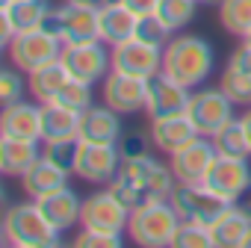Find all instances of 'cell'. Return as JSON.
<instances>
[{
  "label": "cell",
  "instance_id": "cell-7",
  "mask_svg": "<svg viewBox=\"0 0 251 248\" xmlns=\"http://www.w3.org/2000/svg\"><path fill=\"white\" fill-rule=\"evenodd\" d=\"M62 65L74 80L83 83H103V77L112 71V48L100 39L95 42H80V45H65L59 53Z\"/></svg>",
  "mask_w": 251,
  "mask_h": 248
},
{
  "label": "cell",
  "instance_id": "cell-30",
  "mask_svg": "<svg viewBox=\"0 0 251 248\" xmlns=\"http://www.w3.org/2000/svg\"><path fill=\"white\" fill-rule=\"evenodd\" d=\"M198 3L195 0H160L154 15H160V21L172 30V33H183V27H189L195 21Z\"/></svg>",
  "mask_w": 251,
  "mask_h": 248
},
{
  "label": "cell",
  "instance_id": "cell-18",
  "mask_svg": "<svg viewBox=\"0 0 251 248\" xmlns=\"http://www.w3.org/2000/svg\"><path fill=\"white\" fill-rule=\"evenodd\" d=\"M77 136L83 142H100V145H118L124 130H121V112H115L112 106L100 103V106H89L86 112H80V130Z\"/></svg>",
  "mask_w": 251,
  "mask_h": 248
},
{
  "label": "cell",
  "instance_id": "cell-8",
  "mask_svg": "<svg viewBox=\"0 0 251 248\" xmlns=\"http://www.w3.org/2000/svg\"><path fill=\"white\" fill-rule=\"evenodd\" d=\"M62 48H65L62 39H56L53 33H48V30H27V33H18L6 45V56H9V65H15L24 74H30L39 65H48V62L59 59Z\"/></svg>",
  "mask_w": 251,
  "mask_h": 248
},
{
  "label": "cell",
  "instance_id": "cell-2",
  "mask_svg": "<svg viewBox=\"0 0 251 248\" xmlns=\"http://www.w3.org/2000/svg\"><path fill=\"white\" fill-rule=\"evenodd\" d=\"M0 236L12 248H50L59 242V230L45 219L39 201L27 198L21 204L6 207L3 224H0Z\"/></svg>",
  "mask_w": 251,
  "mask_h": 248
},
{
  "label": "cell",
  "instance_id": "cell-3",
  "mask_svg": "<svg viewBox=\"0 0 251 248\" xmlns=\"http://www.w3.org/2000/svg\"><path fill=\"white\" fill-rule=\"evenodd\" d=\"M180 213L169 198H151L148 204L136 207L127 222V236L142 248H169L180 227Z\"/></svg>",
  "mask_w": 251,
  "mask_h": 248
},
{
  "label": "cell",
  "instance_id": "cell-44",
  "mask_svg": "<svg viewBox=\"0 0 251 248\" xmlns=\"http://www.w3.org/2000/svg\"><path fill=\"white\" fill-rule=\"evenodd\" d=\"M71 3H89V6H103L106 0H71Z\"/></svg>",
  "mask_w": 251,
  "mask_h": 248
},
{
  "label": "cell",
  "instance_id": "cell-41",
  "mask_svg": "<svg viewBox=\"0 0 251 248\" xmlns=\"http://www.w3.org/2000/svg\"><path fill=\"white\" fill-rule=\"evenodd\" d=\"M121 3H124V6H130L136 15H151V12L157 9L160 0H121Z\"/></svg>",
  "mask_w": 251,
  "mask_h": 248
},
{
  "label": "cell",
  "instance_id": "cell-35",
  "mask_svg": "<svg viewBox=\"0 0 251 248\" xmlns=\"http://www.w3.org/2000/svg\"><path fill=\"white\" fill-rule=\"evenodd\" d=\"M172 30L160 21V15H139V24H136V36L133 39H142V42H148V45H157V48H166L169 42H172Z\"/></svg>",
  "mask_w": 251,
  "mask_h": 248
},
{
  "label": "cell",
  "instance_id": "cell-19",
  "mask_svg": "<svg viewBox=\"0 0 251 248\" xmlns=\"http://www.w3.org/2000/svg\"><path fill=\"white\" fill-rule=\"evenodd\" d=\"M21 180V189H24V195L27 198H33V201H42V198H48V195H53V192H59V189H65L68 186V180H71V172H65V169H59L53 160H48L45 154L18 177Z\"/></svg>",
  "mask_w": 251,
  "mask_h": 248
},
{
  "label": "cell",
  "instance_id": "cell-46",
  "mask_svg": "<svg viewBox=\"0 0 251 248\" xmlns=\"http://www.w3.org/2000/svg\"><path fill=\"white\" fill-rule=\"evenodd\" d=\"M239 42H245V45H251V30H248V33H245V36H242Z\"/></svg>",
  "mask_w": 251,
  "mask_h": 248
},
{
  "label": "cell",
  "instance_id": "cell-20",
  "mask_svg": "<svg viewBox=\"0 0 251 248\" xmlns=\"http://www.w3.org/2000/svg\"><path fill=\"white\" fill-rule=\"evenodd\" d=\"M195 136H201L195 130V124L189 121V115H169V118H151L148 127V139L157 151H163L166 157L175 154L177 148H183L186 142H192Z\"/></svg>",
  "mask_w": 251,
  "mask_h": 248
},
{
  "label": "cell",
  "instance_id": "cell-12",
  "mask_svg": "<svg viewBox=\"0 0 251 248\" xmlns=\"http://www.w3.org/2000/svg\"><path fill=\"white\" fill-rule=\"evenodd\" d=\"M216 157H219V151H216L213 139L210 136H195L192 142H186L183 148L169 154V166H172L177 183H204Z\"/></svg>",
  "mask_w": 251,
  "mask_h": 248
},
{
  "label": "cell",
  "instance_id": "cell-5",
  "mask_svg": "<svg viewBox=\"0 0 251 248\" xmlns=\"http://www.w3.org/2000/svg\"><path fill=\"white\" fill-rule=\"evenodd\" d=\"M169 201L175 204L183 222H198V224H213L222 213L233 207V201L222 198L207 183H175Z\"/></svg>",
  "mask_w": 251,
  "mask_h": 248
},
{
  "label": "cell",
  "instance_id": "cell-33",
  "mask_svg": "<svg viewBox=\"0 0 251 248\" xmlns=\"http://www.w3.org/2000/svg\"><path fill=\"white\" fill-rule=\"evenodd\" d=\"M172 248H216V245H213V230H210V224L180 222Z\"/></svg>",
  "mask_w": 251,
  "mask_h": 248
},
{
  "label": "cell",
  "instance_id": "cell-37",
  "mask_svg": "<svg viewBox=\"0 0 251 248\" xmlns=\"http://www.w3.org/2000/svg\"><path fill=\"white\" fill-rule=\"evenodd\" d=\"M106 186L112 189V195H115L124 207H127L130 213H133L136 207H142V204H148V201H151V198L136 186V183H130L127 177H121V174H115V180H112V183H106Z\"/></svg>",
  "mask_w": 251,
  "mask_h": 248
},
{
  "label": "cell",
  "instance_id": "cell-47",
  "mask_svg": "<svg viewBox=\"0 0 251 248\" xmlns=\"http://www.w3.org/2000/svg\"><path fill=\"white\" fill-rule=\"evenodd\" d=\"M245 248H251V233H248V242H245Z\"/></svg>",
  "mask_w": 251,
  "mask_h": 248
},
{
  "label": "cell",
  "instance_id": "cell-45",
  "mask_svg": "<svg viewBox=\"0 0 251 248\" xmlns=\"http://www.w3.org/2000/svg\"><path fill=\"white\" fill-rule=\"evenodd\" d=\"M198 6H213V3H219V0H195Z\"/></svg>",
  "mask_w": 251,
  "mask_h": 248
},
{
  "label": "cell",
  "instance_id": "cell-39",
  "mask_svg": "<svg viewBox=\"0 0 251 248\" xmlns=\"http://www.w3.org/2000/svg\"><path fill=\"white\" fill-rule=\"evenodd\" d=\"M227 65L236 68V71H242V74H251V45L239 42V48L227 56Z\"/></svg>",
  "mask_w": 251,
  "mask_h": 248
},
{
  "label": "cell",
  "instance_id": "cell-27",
  "mask_svg": "<svg viewBox=\"0 0 251 248\" xmlns=\"http://www.w3.org/2000/svg\"><path fill=\"white\" fill-rule=\"evenodd\" d=\"M77 130H80V112H74L56 100L42 103V142L77 136Z\"/></svg>",
  "mask_w": 251,
  "mask_h": 248
},
{
  "label": "cell",
  "instance_id": "cell-26",
  "mask_svg": "<svg viewBox=\"0 0 251 248\" xmlns=\"http://www.w3.org/2000/svg\"><path fill=\"white\" fill-rule=\"evenodd\" d=\"M68 80H71V74H68V68L62 65V59H53V62H48V65H39L36 71L27 74L30 95H33L39 103L56 100V95L65 89Z\"/></svg>",
  "mask_w": 251,
  "mask_h": 248
},
{
  "label": "cell",
  "instance_id": "cell-9",
  "mask_svg": "<svg viewBox=\"0 0 251 248\" xmlns=\"http://www.w3.org/2000/svg\"><path fill=\"white\" fill-rule=\"evenodd\" d=\"M127 222H130V210L112 195L109 186L83 198L80 227L98 230V233H127Z\"/></svg>",
  "mask_w": 251,
  "mask_h": 248
},
{
  "label": "cell",
  "instance_id": "cell-14",
  "mask_svg": "<svg viewBox=\"0 0 251 248\" xmlns=\"http://www.w3.org/2000/svg\"><path fill=\"white\" fill-rule=\"evenodd\" d=\"M100 95L103 103L112 106L121 115H133V112H145V100H148V80L133 77V74H121V71H109L100 83Z\"/></svg>",
  "mask_w": 251,
  "mask_h": 248
},
{
  "label": "cell",
  "instance_id": "cell-31",
  "mask_svg": "<svg viewBox=\"0 0 251 248\" xmlns=\"http://www.w3.org/2000/svg\"><path fill=\"white\" fill-rule=\"evenodd\" d=\"M219 89L236 103V106H251V74H242L230 65L219 74Z\"/></svg>",
  "mask_w": 251,
  "mask_h": 248
},
{
  "label": "cell",
  "instance_id": "cell-6",
  "mask_svg": "<svg viewBox=\"0 0 251 248\" xmlns=\"http://www.w3.org/2000/svg\"><path fill=\"white\" fill-rule=\"evenodd\" d=\"M186 115H189V121L195 124V130L201 136H213L227 121L236 118V103L219 89V83L216 86H201V89H192Z\"/></svg>",
  "mask_w": 251,
  "mask_h": 248
},
{
  "label": "cell",
  "instance_id": "cell-21",
  "mask_svg": "<svg viewBox=\"0 0 251 248\" xmlns=\"http://www.w3.org/2000/svg\"><path fill=\"white\" fill-rule=\"evenodd\" d=\"M136 24H139V15L130 6H124L121 0H106L100 6V42H106L109 48L133 39Z\"/></svg>",
  "mask_w": 251,
  "mask_h": 248
},
{
  "label": "cell",
  "instance_id": "cell-34",
  "mask_svg": "<svg viewBox=\"0 0 251 248\" xmlns=\"http://www.w3.org/2000/svg\"><path fill=\"white\" fill-rule=\"evenodd\" d=\"M92 83H83V80H68L65 83V89L56 95V103H62V106H68V109H74V112H86L92 103H95V95H92Z\"/></svg>",
  "mask_w": 251,
  "mask_h": 248
},
{
  "label": "cell",
  "instance_id": "cell-29",
  "mask_svg": "<svg viewBox=\"0 0 251 248\" xmlns=\"http://www.w3.org/2000/svg\"><path fill=\"white\" fill-rule=\"evenodd\" d=\"M219 24L225 33L242 39L251 30V0H219Z\"/></svg>",
  "mask_w": 251,
  "mask_h": 248
},
{
  "label": "cell",
  "instance_id": "cell-4",
  "mask_svg": "<svg viewBox=\"0 0 251 248\" xmlns=\"http://www.w3.org/2000/svg\"><path fill=\"white\" fill-rule=\"evenodd\" d=\"M42 30H48L56 39H62V45L95 42V39H100V6L71 3V0H65L62 6L50 9V15H48Z\"/></svg>",
  "mask_w": 251,
  "mask_h": 248
},
{
  "label": "cell",
  "instance_id": "cell-23",
  "mask_svg": "<svg viewBox=\"0 0 251 248\" xmlns=\"http://www.w3.org/2000/svg\"><path fill=\"white\" fill-rule=\"evenodd\" d=\"M42 157V142L0 136V172L6 177H21Z\"/></svg>",
  "mask_w": 251,
  "mask_h": 248
},
{
  "label": "cell",
  "instance_id": "cell-42",
  "mask_svg": "<svg viewBox=\"0 0 251 248\" xmlns=\"http://www.w3.org/2000/svg\"><path fill=\"white\" fill-rule=\"evenodd\" d=\"M236 207H239V210H242V213L251 219V186H248V189H245V192L236 198Z\"/></svg>",
  "mask_w": 251,
  "mask_h": 248
},
{
  "label": "cell",
  "instance_id": "cell-25",
  "mask_svg": "<svg viewBox=\"0 0 251 248\" xmlns=\"http://www.w3.org/2000/svg\"><path fill=\"white\" fill-rule=\"evenodd\" d=\"M213 245L216 248H245L248 242V233H251V219L233 204L227 213H222L213 224Z\"/></svg>",
  "mask_w": 251,
  "mask_h": 248
},
{
  "label": "cell",
  "instance_id": "cell-40",
  "mask_svg": "<svg viewBox=\"0 0 251 248\" xmlns=\"http://www.w3.org/2000/svg\"><path fill=\"white\" fill-rule=\"evenodd\" d=\"M118 148H121V157H124V160H127V157H139V154H148L142 136H121Z\"/></svg>",
  "mask_w": 251,
  "mask_h": 248
},
{
  "label": "cell",
  "instance_id": "cell-13",
  "mask_svg": "<svg viewBox=\"0 0 251 248\" xmlns=\"http://www.w3.org/2000/svg\"><path fill=\"white\" fill-rule=\"evenodd\" d=\"M112 71L151 80L163 71V48L148 45L142 39H127L121 45H112Z\"/></svg>",
  "mask_w": 251,
  "mask_h": 248
},
{
  "label": "cell",
  "instance_id": "cell-28",
  "mask_svg": "<svg viewBox=\"0 0 251 248\" xmlns=\"http://www.w3.org/2000/svg\"><path fill=\"white\" fill-rule=\"evenodd\" d=\"M216 151L225 154V157H251V145H248V133H245V124L242 118L236 115L233 121H227L219 133L210 136Z\"/></svg>",
  "mask_w": 251,
  "mask_h": 248
},
{
  "label": "cell",
  "instance_id": "cell-11",
  "mask_svg": "<svg viewBox=\"0 0 251 248\" xmlns=\"http://www.w3.org/2000/svg\"><path fill=\"white\" fill-rule=\"evenodd\" d=\"M121 163H124V157H121L118 145H100V142H83L80 139L74 177H80L86 183H95V186H106L121 172Z\"/></svg>",
  "mask_w": 251,
  "mask_h": 248
},
{
  "label": "cell",
  "instance_id": "cell-36",
  "mask_svg": "<svg viewBox=\"0 0 251 248\" xmlns=\"http://www.w3.org/2000/svg\"><path fill=\"white\" fill-rule=\"evenodd\" d=\"M24 92H30L27 80H24V71L9 65L3 74H0V100L6 103H15V100H24Z\"/></svg>",
  "mask_w": 251,
  "mask_h": 248
},
{
  "label": "cell",
  "instance_id": "cell-16",
  "mask_svg": "<svg viewBox=\"0 0 251 248\" xmlns=\"http://www.w3.org/2000/svg\"><path fill=\"white\" fill-rule=\"evenodd\" d=\"M204 183L210 189H216L222 198L236 204V198L251 186V163H248V157H225V154H219L216 163L210 166Z\"/></svg>",
  "mask_w": 251,
  "mask_h": 248
},
{
  "label": "cell",
  "instance_id": "cell-38",
  "mask_svg": "<svg viewBox=\"0 0 251 248\" xmlns=\"http://www.w3.org/2000/svg\"><path fill=\"white\" fill-rule=\"evenodd\" d=\"M77 248H118L121 245V233H98V230H86L80 227V233L74 236Z\"/></svg>",
  "mask_w": 251,
  "mask_h": 248
},
{
  "label": "cell",
  "instance_id": "cell-32",
  "mask_svg": "<svg viewBox=\"0 0 251 248\" xmlns=\"http://www.w3.org/2000/svg\"><path fill=\"white\" fill-rule=\"evenodd\" d=\"M77 151H80V136H68V139H53V142H42V154L48 160H53L59 169L74 174V163H77Z\"/></svg>",
  "mask_w": 251,
  "mask_h": 248
},
{
  "label": "cell",
  "instance_id": "cell-15",
  "mask_svg": "<svg viewBox=\"0 0 251 248\" xmlns=\"http://www.w3.org/2000/svg\"><path fill=\"white\" fill-rule=\"evenodd\" d=\"M192 89L183 83L172 80L169 74H157L148 80V100H145V115L148 118H169V115H183L189 106Z\"/></svg>",
  "mask_w": 251,
  "mask_h": 248
},
{
  "label": "cell",
  "instance_id": "cell-22",
  "mask_svg": "<svg viewBox=\"0 0 251 248\" xmlns=\"http://www.w3.org/2000/svg\"><path fill=\"white\" fill-rule=\"evenodd\" d=\"M39 207H42L45 219H48L59 233L77 227V224H80V216H83V198H80L71 186H65V189H59V192L42 198Z\"/></svg>",
  "mask_w": 251,
  "mask_h": 248
},
{
  "label": "cell",
  "instance_id": "cell-17",
  "mask_svg": "<svg viewBox=\"0 0 251 248\" xmlns=\"http://www.w3.org/2000/svg\"><path fill=\"white\" fill-rule=\"evenodd\" d=\"M0 136L42 142V103L39 100L6 103L3 112H0Z\"/></svg>",
  "mask_w": 251,
  "mask_h": 248
},
{
  "label": "cell",
  "instance_id": "cell-24",
  "mask_svg": "<svg viewBox=\"0 0 251 248\" xmlns=\"http://www.w3.org/2000/svg\"><path fill=\"white\" fill-rule=\"evenodd\" d=\"M50 9H53L50 0H3V3H0V15H6L12 21L15 33L42 30Z\"/></svg>",
  "mask_w": 251,
  "mask_h": 248
},
{
  "label": "cell",
  "instance_id": "cell-10",
  "mask_svg": "<svg viewBox=\"0 0 251 248\" xmlns=\"http://www.w3.org/2000/svg\"><path fill=\"white\" fill-rule=\"evenodd\" d=\"M121 177H127L130 183H136L148 198H169L177 177L172 172L169 163L157 160L154 154H139V157H127L121 163Z\"/></svg>",
  "mask_w": 251,
  "mask_h": 248
},
{
  "label": "cell",
  "instance_id": "cell-1",
  "mask_svg": "<svg viewBox=\"0 0 251 248\" xmlns=\"http://www.w3.org/2000/svg\"><path fill=\"white\" fill-rule=\"evenodd\" d=\"M216 68V50L207 39L175 33L172 42L163 48V74L183 83L186 89H201L213 77Z\"/></svg>",
  "mask_w": 251,
  "mask_h": 248
},
{
  "label": "cell",
  "instance_id": "cell-43",
  "mask_svg": "<svg viewBox=\"0 0 251 248\" xmlns=\"http://www.w3.org/2000/svg\"><path fill=\"white\" fill-rule=\"evenodd\" d=\"M242 124H245V133H248V145H251V106H245V112L239 115Z\"/></svg>",
  "mask_w": 251,
  "mask_h": 248
}]
</instances>
